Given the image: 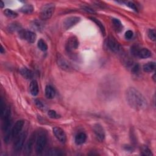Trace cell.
I'll return each instance as SVG.
<instances>
[{"instance_id": "cell-35", "label": "cell", "mask_w": 156, "mask_h": 156, "mask_svg": "<svg viewBox=\"0 0 156 156\" xmlns=\"http://www.w3.org/2000/svg\"><path fill=\"white\" fill-rule=\"evenodd\" d=\"M82 9L85 11L86 12H92V13H94V11L90 7H87V6H83L82 7Z\"/></svg>"}, {"instance_id": "cell-20", "label": "cell", "mask_w": 156, "mask_h": 156, "mask_svg": "<svg viewBox=\"0 0 156 156\" xmlns=\"http://www.w3.org/2000/svg\"><path fill=\"white\" fill-rule=\"evenodd\" d=\"M112 22L113 27L115 28V30L117 32L119 33L122 30L123 25L120 20L117 19V18H112Z\"/></svg>"}, {"instance_id": "cell-5", "label": "cell", "mask_w": 156, "mask_h": 156, "mask_svg": "<svg viewBox=\"0 0 156 156\" xmlns=\"http://www.w3.org/2000/svg\"><path fill=\"white\" fill-rule=\"evenodd\" d=\"M27 137V132H23L18 135L13 144V149L16 152H20L23 149Z\"/></svg>"}, {"instance_id": "cell-8", "label": "cell", "mask_w": 156, "mask_h": 156, "mask_svg": "<svg viewBox=\"0 0 156 156\" xmlns=\"http://www.w3.org/2000/svg\"><path fill=\"white\" fill-rule=\"evenodd\" d=\"M81 20L80 17H76V16H72L69 17L65 19V20L63 22V27L65 30H68L70 29L71 27H72L75 25H76L77 23H78Z\"/></svg>"}, {"instance_id": "cell-27", "label": "cell", "mask_w": 156, "mask_h": 156, "mask_svg": "<svg viewBox=\"0 0 156 156\" xmlns=\"http://www.w3.org/2000/svg\"><path fill=\"white\" fill-rule=\"evenodd\" d=\"M4 13L6 17L10 18H16L18 16L17 13L9 9H5L4 11Z\"/></svg>"}, {"instance_id": "cell-17", "label": "cell", "mask_w": 156, "mask_h": 156, "mask_svg": "<svg viewBox=\"0 0 156 156\" xmlns=\"http://www.w3.org/2000/svg\"><path fill=\"white\" fill-rule=\"evenodd\" d=\"M86 140H87L86 134L84 132H80L76 135L75 141L76 145H81L86 142Z\"/></svg>"}, {"instance_id": "cell-4", "label": "cell", "mask_w": 156, "mask_h": 156, "mask_svg": "<svg viewBox=\"0 0 156 156\" xmlns=\"http://www.w3.org/2000/svg\"><path fill=\"white\" fill-rule=\"evenodd\" d=\"M55 10V4L53 3H47L41 8L40 16L41 18L44 20H49L52 16Z\"/></svg>"}, {"instance_id": "cell-31", "label": "cell", "mask_w": 156, "mask_h": 156, "mask_svg": "<svg viewBox=\"0 0 156 156\" xmlns=\"http://www.w3.org/2000/svg\"><path fill=\"white\" fill-rule=\"evenodd\" d=\"M133 35H134L133 32H132V31H131V30L127 31L126 32V33H125V35H124L125 38H126V39H127V40L131 39V38L133 37Z\"/></svg>"}, {"instance_id": "cell-13", "label": "cell", "mask_w": 156, "mask_h": 156, "mask_svg": "<svg viewBox=\"0 0 156 156\" xmlns=\"http://www.w3.org/2000/svg\"><path fill=\"white\" fill-rule=\"evenodd\" d=\"M36 137H37V135L35 134H33L30 137V139L28 140V141L26 142V144L24 146H25L24 149H25V152L26 154H30L31 152V151L33 149V146H34L35 141H36Z\"/></svg>"}, {"instance_id": "cell-36", "label": "cell", "mask_w": 156, "mask_h": 156, "mask_svg": "<svg viewBox=\"0 0 156 156\" xmlns=\"http://www.w3.org/2000/svg\"><path fill=\"white\" fill-rule=\"evenodd\" d=\"M4 3L2 1H0V7H1V8H3L4 7Z\"/></svg>"}, {"instance_id": "cell-12", "label": "cell", "mask_w": 156, "mask_h": 156, "mask_svg": "<svg viewBox=\"0 0 156 156\" xmlns=\"http://www.w3.org/2000/svg\"><path fill=\"white\" fill-rule=\"evenodd\" d=\"M53 134L61 143H65L67 141V136L63 129L59 127H55L52 129Z\"/></svg>"}, {"instance_id": "cell-16", "label": "cell", "mask_w": 156, "mask_h": 156, "mask_svg": "<svg viewBox=\"0 0 156 156\" xmlns=\"http://www.w3.org/2000/svg\"><path fill=\"white\" fill-rule=\"evenodd\" d=\"M20 73L23 76V78H24L25 79H31L34 76V75H33L32 71L26 67L20 68Z\"/></svg>"}, {"instance_id": "cell-19", "label": "cell", "mask_w": 156, "mask_h": 156, "mask_svg": "<svg viewBox=\"0 0 156 156\" xmlns=\"http://www.w3.org/2000/svg\"><path fill=\"white\" fill-rule=\"evenodd\" d=\"M45 96L48 99H52L55 95L54 89L51 86H47L45 87Z\"/></svg>"}, {"instance_id": "cell-24", "label": "cell", "mask_w": 156, "mask_h": 156, "mask_svg": "<svg viewBox=\"0 0 156 156\" xmlns=\"http://www.w3.org/2000/svg\"><path fill=\"white\" fill-rule=\"evenodd\" d=\"M32 27L33 29H34L35 30L37 31H40L42 30H43V24L41 23V21H38V20H34L32 22Z\"/></svg>"}, {"instance_id": "cell-32", "label": "cell", "mask_w": 156, "mask_h": 156, "mask_svg": "<svg viewBox=\"0 0 156 156\" xmlns=\"http://www.w3.org/2000/svg\"><path fill=\"white\" fill-rule=\"evenodd\" d=\"M126 6H128L129 8H131V9L135 10V11H137V8L136 5L131 1H128V2H126Z\"/></svg>"}, {"instance_id": "cell-18", "label": "cell", "mask_w": 156, "mask_h": 156, "mask_svg": "<svg viewBox=\"0 0 156 156\" xmlns=\"http://www.w3.org/2000/svg\"><path fill=\"white\" fill-rule=\"evenodd\" d=\"M155 63L154 62H149L145 64L143 67V69L146 73H152L155 69Z\"/></svg>"}, {"instance_id": "cell-34", "label": "cell", "mask_w": 156, "mask_h": 156, "mask_svg": "<svg viewBox=\"0 0 156 156\" xmlns=\"http://www.w3.org/2000/svg\"><path fill=\"white\" fill-rule=\"evenodd\" d=\"M35 104H36V106L38 107V108H39L40 109H44V104L42 103L40 100H35Z\"/></svg>"}, {"instance_id": "cell-1", "label": "cell", "mask_w": 156, "mask_h": 156, "mask_svg": "<svg viewBox=\"0 0 156 156\" xmlns=\"http://www.w3.org/2000/svg\"><path fill=\"white\" fill-rule=\"evenodd\" d=\"M125 96L127 104L136 110H143L147 106L148 103L145 97L135 88L131 87L127 89Z\"/></svg>"}, {"instance_id": "cell-29", "label": "cell", "mask_w": 156, "mask_h": 156, "mask_svg": "<svg viewBox=\"0 0 156 156\" xmlns=\"http://www.w3.org/2000/svg\"><path fill=\"white\" fill-rule=\"evenodd\" d=\"M155 34L156 33H155V31L154 29L149 30L148 33V37L151 40H152L154 41H155Z\"/></svg>"}, {"instance_id": "cell-21", "label": "cell", "mask_w": 156, "mask_h": 156, "mask_svg": "<svg viewBox=\"0 0 156 156\" xmlns=\"http://www.w3.org/2000/svg\"><path fill=\"white\" fill-rule=\"evenodd\" d=\"M47 155H51V156H61L64 155V152L62 150L58 148H51L50 149L47 153Z\"/></svg>"}, {"instance_id": "cell-15", "label": "cell", "mask_w": 156, "mask_h": 156, "mask_svg": "<svg viewBox=\"0 0 156 156\" xmlns=\"http://www.w3.org/2000/svg\"><path fill=\"white\" fill-rule=\"evenodd\" d=\"M30 91L31 94L34 96H35L38 94L39 92L38 85L35 80H33L31 82L30 86Z\"/></svg>"}, {"instance_id": "cell-2", "label": "cell", "mask_w": 156, "mask_h": 156, "mask_svg": "<svg viewBox=\"0 0 156 156\" xmlns=\"http://www.w3.org/2000/svg\"><path fill=\"white\" fill-rule=\"evenodd\" d=\"M24 123V121L23 120H18L15 123L12 128L6 133L4 139L5 143H9L13 138H16L20 134L23 129Z\"/></svg>"}, {"instance_id": "cell-33", "label": "cell", "mask_w": 156, "mask_h": 156, "mask_svg": "<svg viewBox=\"0 0 156 156\" xmlns=\"http://www.w3.org/2000/svg\"><path fill=\"white\" fill-rule=\"evenodd\" d=\"M139 69H140V67L138 64H134L132 66V72L134 73H138Z\"/></svg>"}, {"instance_id": "cell-9", "label": "cell", "mask_w": 156, "mask_h": 156, "mask_svg": "<svg viewBox=\"0 0 156 156\" xmlns=\"http://www.w3.org/2000/svg\"><path fill=\"white\" fill-rule=\"evenodd\" d=\"M57 62L59 67L63 70L67 71V72H70L72 69V67L71 64L60 54L58 55L57 57Z\"/></svg>"}, {"instance_id": "cell-7", "label": "cell", "mask_w": 156, "mask_h": 156, "mask_svg": "<svg viewBox=\"0 0 156 156\" xmlns=\"http://www.w3.org/2000/svg\"><path fill=\"white\" fill-rule=\"evenodd\" d=\"M19 35L20 38L26 40L30 44H33L35 41L36 35L34 33L24 30H21L19 31Z\"/></svg>"}, {"instance_id": "cell-37", "label": "cell", "mask_w": 156, "mask_h": 156, "mask_svg": "<svg viewBox=\"0 0 156 156\" xmlns=\"http://www.w3.org/2000/svg\"><path fill=\"white\" fill-rule=\"evenodd\" d=\"M4 52H5V50H4V48H3V47L1 45V54H3Z\"/></svg>"}, {"instance_id": "cell-30", "label": "cell", "mask_w": 156, "mask_h": 156, "mask_svg": "<svg viewBox=\"0 0 156 156\" xmlns=\"http://www.w3.org/2000/svg\"><path fill=\"white\" fill-rule=\"evenodd\" d=\"M142 154L144 155H152V153L151 152V151L147 146L143 147Z\"/></svg>"}, {"instance_id": "cell-26", "label": "cell", "mask_w": 156, "mask_h": 156, "mask_svg": "<svg viewBox=\"0 0 156 156\" xmlns=\"http://www.w3.org/2000/svg\"><path fill=\"white\" fill-rule=\"evenodd\" d=\"M37 47L42 51H46L48 50V45H47V43L45 40H44L41 38H40L38 40V44H37Z\"/></svg>"}, {"instance_id": "cell-11", "label": "cell", "mask_w": 156, "mask_h": 156, "mask_svg": "<svg viewBox=\"0 0 156 156\" xmlns=\"http://www.w3.org/2000/svg\"><path fill=\"white\" fill-rule=\"evenodd\" d=\"M93 132L98 138L100 141H103L105 139V131L103 126L100 124H95L93 127Z\"/></svg>"}, {"instance_id": "cell-14", "label": "cell", "mask_w": 156, "mask_h": 156, "mask_svg": "<svg viewBox=\"0 0 156 156\" xmlns=\"http://www.w3.org/2000/svg\"><path fill=\"white\" fill-rule=\"evenodd\" d=\"M151 52L148 49L145 48H139L135 56L140 59H146L151 57Z\"/></svg>"}, {"instance_id": "cell-23", "label": "cell", "mask_w": 156, "mask_h": 156, "mask_svg": "<svg viewBox=\"0 0 156 156\" xmlns=\"http://www.w3.org/2000/svg\"><path fill=\"white\" fill-rule=\"evenodd\" d=\"M91 19V20H92L94 23H95L96 24L97 26H99V27H100V29L102 33V34H103L104 36L106 35V30H105V27L103 25V24L100 21V20H98V19L94 18V17H90V18Z\"/></svg>"}, {"instance_id": "cell-22", "label": "cell", "mask_w": 156, "mask_h": 156, "mask_svg": "<svg viewBox=\"0 0 156 156\" xmlns=\"http://www.w3.org/2000/svg\"><path fill=\"white\" fill-rule=\"evenodd\" d=\"M20 11L23 13L30 14L33 12L34 7L31 4H25L20 9Z\"/></svg>"}, {"instance_id": "cell-25", "label": "cell", "mask_w": 156, "mask_h": 156, "mask_svg": "<svg viewBox=\"0 0 156 156\" xmlns=\"http://www.w3.org/2000/svg\"><path fill=\"white\" fill-rule=\"evenodd\" d=\"M7 30L11 33L15 32L16 31H20V25L17 23H13L8 26Z\"/></svg>"}, {"instance_id": "cell-28", "label": "cell", "mask_w": 156, "mask_h": 156, "mask_svg": "<svg viewBox=\"0 0 156 156\" xmlns=\"http://www.w3.org/2000/svg\"><path fill=\"white\" fill-rule=\"evenodd\" d=\"M48 115L52 119H58L61 117L58 113L53 110H50L48 113Z\"/></svg>"}, {"instance_id": "cell-10", "label": "cell", "mask_w": 156, "mask_h": 156, "mask_svg": "<svg viewBox=\"0 0 156 156\" xmlns=\"http://www.w3.org/2000/svg\"><path fill=\"white\" fill-rule=\"evenodd\" d=\"M78 47L79 41L76 37H71L68 39L66 44V50L68 52H72L73 50H76L78 48Z\"/></svg>"}, {"instance_id": "cell-6", "label": "cell", "mask_w": 156, "mask_h": 156, "mask_svg": "<svg viewBox=\"0 0 156 156\" xmlns=\"http://www.w3.org/2000/svg\"><path fill=\"white\" fill-rule=\"evenodd\" d=\"M106 45L110 50L115 53L120 52L122 49L120 44L116 40V39L112 36L109 37V38L107 40Z\"/></svg>"}, {"instance_id": "cell-3", "label": "cell", "mask_w": 156, "mask_h": 156, "mask_svg": "<svg viewBox=\"0 0 156 156\" xmlns=\"http://www.w3.org/2000/svg\"><path fill=\"white\" fill-rule=\"evenodd\" d=\"M35 143V152L37 154H40L47 143V135L45 132L41 131L38 133L36 137Z\"/></svg>"}, {"instance_id": "cell-38", "label": "cell", "mask_w": 156, "mask_h": 156, "mask_svg": "<svg viewBox=\"0 0 156 156\" xmlns=\"http://www.w3.org/2000/svg\"><path fill=\"white\" fill-rule=\"evenodd\" d=\"M153 79H154V81L155 82V75H154V76H153Z\"/></svg>"}]
</instances>
